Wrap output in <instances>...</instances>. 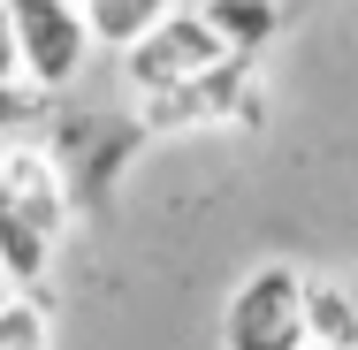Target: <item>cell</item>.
<instances>
[{
	"mask_svg": "<svg viewBox=\"0 0 358 350\" xmlns=\"http://www.w3.org/2000/svg\"><path fill=\"white\" fill-rule=\"evenodd\" d=\"M8 8H15V38H23V76H38L46 92L76 84L84 54L99 46L84 0H8Z\"/></svg>",
	"mask_w": 358,
	"mask_h": 350,
	"instance_id": "277c9868",
	"label": "cell"
},
{
	"mask_svg": "<svg viewBox=\"0 0 358 350\" xmlns=\"http://www.w3.org/2000/svg\"><path fill=\"white\" fill-rule=\"evenodd\" d=\"M0 297H8V275H0Z\"/></svg>",
	"mask_w": 358,
	"mask_h": 350,
	"instance_id": "8fae6325",
	"label": "cell"
},
{
	"mask_svg": "<svg viewBox=\"0 0 358 350\" xmlns=\"http://www.w3.org/2000/svg\"><path fill=\"white\" fill-rule=\"evenodd\" d=\"M221 61H229L221 31L199 15V8H176L160 31H145L138 46H130V84H138L145 99H160V92H183V84L214 76Z\"/></svg>",
	"mask_w": 358,
	"mask_h": 350,
	"instance_id": "3957f363",
	"label": "cell"
},
{
	"mask_svg": "<svg viewBox=\"0 0 358 350\" xmlns=\"http://www.w3.org/2000/svg\"><path fill=\"white\" fill-rule=\"evenodd\" d=\"M199 15L221 31L229 54H259L282 31V0H199Z\"/></svg>",
	"mask_w": 358,
	"mask_h": 350,
	"instance_id": "8992f818",
	"label": "cell"
},
{
	"mask_svg": "<svg viewBox=\"0 0 358 350\" xmlns=\"http://www.w3.org/2000/svg\"><path fill=\"white\" fill-rule=\"evenodd\" d=\"M0 350H54V305H46V289H8L0 297Z\"/></svg>",
	"mask_w": 358,
	"mask_h": 350,
	"instance_id": "ba28073f",
	"label": "cell"
},
{
	"mask_svg": "<svg viewBox=\"0 0 358 350\" xmlns=\"http://www.w3.org/2000/svg\"><path fill=\"white\" fill-rule=\"evenodd\" d=\"M221 350H313L305 328V275L267 259L229 289V312H221Z\"/></svg>",
	"mask_w": 358,
	"mask_h": 350,
	"instance_id": "7a4b0ae2",
	"label": "cell"
},
{
	"mask_svg": "<svg viewBox=\"0 0 358 350\" xmlns=\"http://www.w3.org/2000/svg\"><path fill=\"white\" fill-rule=\"evenodd\" d=\"M0 152H8V145H0Z\"/></svg>",
	"mask_w": 358,
	"mask_h": 350,
	"instance_id": "7c38bea8",
	"label": "cell"
},
{
	"mask_svg": "<svg viewBox=\"0 0 358 350\" xmlns=\"http://www.w3.org/2000/svg\"><path fill=\"white\" fill-rule=\"evenodd\" d=\"M0 130H46V84L38 76H8L0 84Z\"/></svg>",
	"mask_w": 358,
	"mask_h": 350,
	"instance_id": "9c48e42d",
	"label": "cell"
},
{
	"mask_svg": "<svg viewBox=\"0 0 358 350\" xmlns=\"http://www.w3.org/2000/svg\"><path fill=\"white\" fill-rule=\"evenodd\" d=\"M305 328H313V350H358V297L343 282L305 275Z\"/></svg>",
	"mask_w": 358,
	"mask_h": 350,
	"instance_id": "5b68a950",
	"label": "cell"
},
{
	"mask_svg": "<svg viewBox=\"0 0 358 350\" xmlns=\"http://www.w3.org/2000/svg\"><path fill=\"white\" fill-rule=\"evenodd\" d=\"M69 228V183L38 145L0 152V275L8 289H46L54 251Z\"/></svg>",
	"mask_w": 358,
	"mask_h": 350,
	"instance_id": "6da1fadb",
	"label": "cell"
},
{
	"mask_svg": "<svg viewBox=\"0 0 358 350\" xmlns=\"http://www.w3.org/2000/svg\"><path fill=\"white\" fill-rule=\"evenodd\" d=\"M8 76H23V38H15V8L0 0V84Z\"/></svg>",
	"mask_w": 358,
	"mask_h": 350,
	"instance_id": "30bf717a",
	"label": "cell"
},
{
	"mask_svg": "<svg viewBox=\"0 0 358 350\" xmlns=\"http://www.w3.org/2000/svg\"><path fill=\"white\" fill-rule=\"evenodd\" d=\"M84 15H92V38H99V46L130 54L145 31H160V23L176 15V0H84Z\"/></svg>",
	"mask_w": 358,
	"mask_h": 350,
	"instance_id": "52a82bcc",
	"label": "cell"
}]
</instances>
